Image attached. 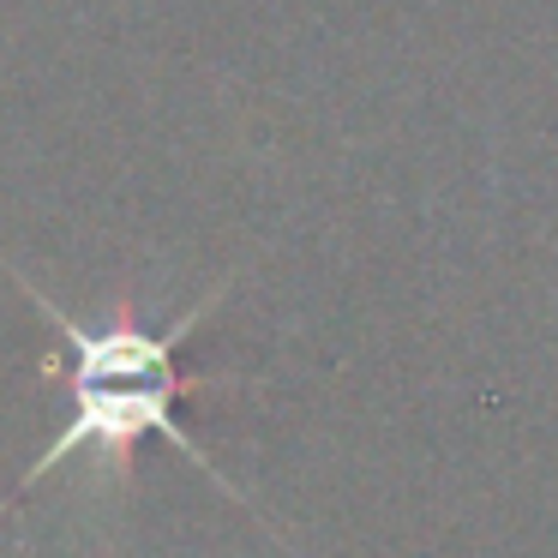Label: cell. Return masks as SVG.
<instances>
[{"label": "cell", "instance_id": "6da1fadb", "mask_svg": "<svg viewBox=\"0 0 558 558\" xmlns=\"http://www.w3.org/2000/svg\"><path fill=\"white\" fill-rule=\"evenodd\" d=\"M19 289H25L31 301H37V313L61 330L66 373H73V414H66V426L49 438V450L25 469V481H19L25 493L43 481V474L61 469L66 457H85V450H97L114 474H133V457H138L145 438H162V445H174L181 457H193L205 474H217L210 450L193 445V433L181 426V414H174V409H181L186 390H210V385H229V378L181 366V361H174V342H186L198 330V318L217 313L222 289L205 294L193 313H181L169 330H138V325L85 330L78 318H66L49 294L31 289L25 277H19ZM217 481H222V474H217ZM222 493H234V486L222 481Z\"/></svg>", "mask_w": 558, "mask_h": 558}]
</instances>
